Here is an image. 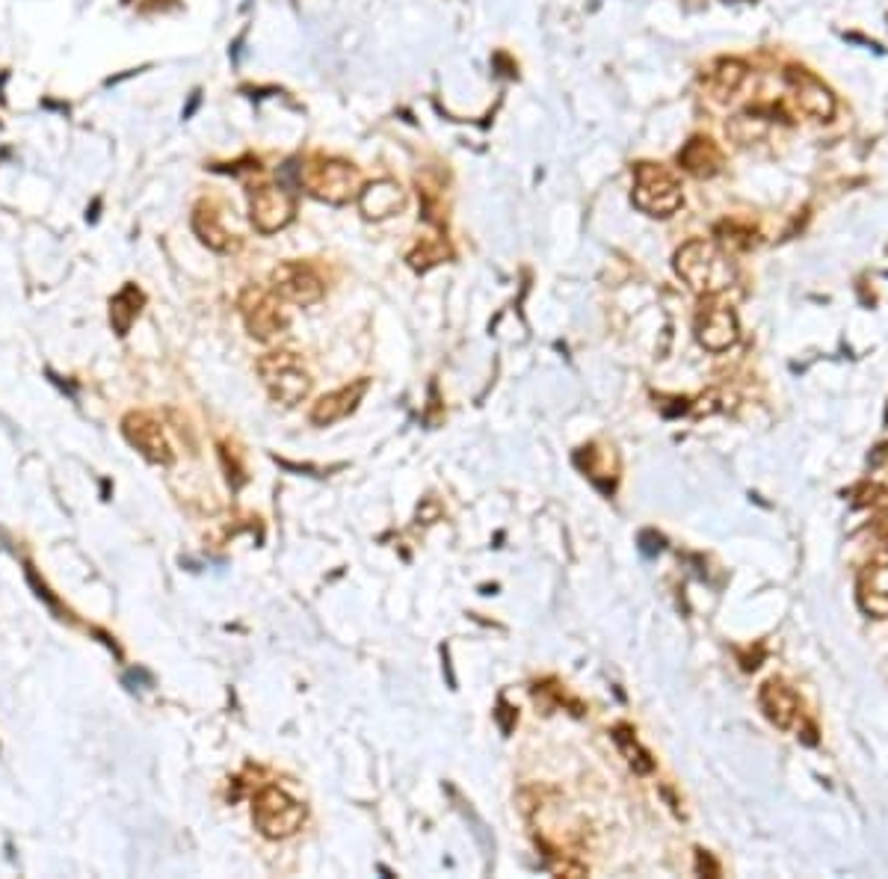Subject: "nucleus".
<instances>
[{"label":"nucleus","mask_w":888,"mask_h":879,"mask_svg":"<svg viewBox=\"0 0 888 879\" xmlns=\"http://www.w3.org/2000/svg\"><path fill=\"white\" fill-rule=\"evenodd\" d=\"M696 341L708 352H726L740 341V324L734 308L720 303L717 297H705L694 324Z\"/></svg>","instance_id":"nucleus-8"},{"label":"nucleus","mask_w":888,"mask_h":879,"mask_svg":"<svg viewBox=\"0 0 888 879\" xmlns=\"http://www.w3.org/2000/svg\"><path fill=\"white\" fill-rule=\"evenodd\" d=\"M438 261H444V246H442V243L424 241L421 246H417V252H412V255H409V264H412L415 269H430L433 264H438Z\"/></svg>","instance_id":"nucleus-23"},{"label":"nucleus","mask_w":888,"mask_h":879,"mask_svg":"<svg viewBox=\"0 0 888 879\" xmlns=\"http://www.w3.org/2000/svg\"><path fill=\"white\" fill-rule=\"evenodd\" d=\"M678 278L685 282L699 297H720L734 282L738 267L720 243L713 241H687L673 258Z\"/></svg>","instance_id":"nucleus-1"},{"label":"nucleus","mask_w":888,"mask_h":879,"mask_svg":"<svg viewBox=\"0 0 888 879\" xmlns=\"http://www.w3.org/2000/svg\"><path fill=\"white\" fill-rule=\"evenodd\" d=\"M237 308H241L246 332L261 343L276 341V338H282L287 332V326H290V317L285 311V299L278 297L273 287H243Z\"/></svg>","instance_id":"nucleus-3"},{"label":"nucleus","mask_w":888,"mask_h":879,"mask_svg":"<svg viewBox=\"0 0 888 879\" xmlns=\"http://www.w3.org/2000/svg\"><path fill=\"white\" fill-rule=\"evenodd\" d=\"M743 81H747V65L740 63V60H722L711 72L713 93L720 95V98H729L731 93H738V86Z\"/></svg>","instance_id":"nucleus-22"},{"label":"nucleus","mask_w":888,"mask_h":879,"mask_svg":"<svg viewBox=\"0 0 888 879\" xmlns=\"http://www.w3.org/2000/svg\"><path fill=\"white\" fill-rule=\"evenodd\" d=\"M258 377L269 398L282 403V406H296L308 398L311 380H308L303 361L296 359L294 352H267L258 359Z\"/></svg>","instance_id":"nucleus-6"},{"label":"nucleus","mask_w":888,"mask_h":879,"mask_svg":"<svg viewBox=\"0 0 888 879\" xmlns=\"http://www.w3.org/2000/svg\"><path fill=\"white\" fill-rule=\"evenodd\" d=\"M726 134H729L738 146H750L755 139H761L768 134V119L759 116V113H743V116H734V119L726 125Z\"/></svg>","instance_id":"nucleus-21"},{"label":"nucleus","mask_w":888,"mask_h":879,"mask_svg":"<svg viewBox=\"0 0 888 879\" xmlns=\"http://www.w3.org/2000/svg\"><path fill=\"white\" fill-rule=\"evenodd\" d=\"M495 717L500 720V729H504V731L512 729V722H516V711H512V708H509V705L504 702V699L498 702V711H495Z\"/></svg>","instance_id":"nucleus-26"},{"label":"nucleus","mask_w":888,"mask_h":879,"mask_svg":"<svg viewBox=\"0 0 888 879\" xmlns=\"http://www.w3.org/2000/svg\"><path fill=\"white\" fill-rule=\"evenodd\" d=\"M856 602L865 616L888 619V560H874L856 578Z\"/></svg>","instance_id":"nucleus-12"},{"label":"nucleus","mask_w":888,"mask_h":879,"mask_svg":"<svg viewBox=\"0 0 888 879\" xmlns=\"http://www.w3.org/2000/svg\"><path fill=\"white\" fill-rule=\"evenodd\" d=\"M121 433H125V438H128L130 445L137 447L139 454L146 456L148 463L155 465L172 463V447H169L163 426H160L151 415H146V412H130V415L121 421Z\"/></svg>","instance_id":"nucleus-11"},{"label":"nucleus","mask_w":888,"mask_h":879,"mask_svg":"<svg viewBox=\"0 0 888 879\" xmlns=\"http://www.w3.org/2000/svg\"><path fill=\"white\" fill-rule=\"evenodd\" d=\"M639 551L646 557H655L664 551V537H657L655 530H646V533H639Z\"/></svg>","instance_id":"nucleus-24"},{"label":"nucleus","mask_w":888,"mask_h":879,"mask_svg":"<svg viewBox=\"0 0 888 879\" xmlns=\"http://www.w3.org/2000/svg\"><path fill=\"white\" fill-rule=\"evenodd\" d=\"M787 81L794 86V98L800 104V110L814 116V119H833L835 116V95L826 89L817 77L800 72H787Z\"/></svg>","instance_id":"nucleus-14"},{"label":"nucleus","mask_w":888,"mask_h":879,"mask_svg":"<svg viewBox=\"0 0 888 879\" xmlns=\"http://www.w3.org/2000/svg\"><path fill=\"white\" fill-rule=\"evenodd\" d=\"M847 498L853 500V507L859 509H870V512H877V516H888V489L882 486V483H856L850 491H847Z\"/></svg>","instance_id":"nucleus-20"},{"label":"nucleus","mask_w":888,"mask_h":879,"mask_svg":"<svg viewBox=\"0 0 888 879\" xmlns=\"http://www.w3.org/2000/svg\"><path fill=\"white\" fill-rule=\"evenodd\" d=\"M364 391H368V380H356L352 385H347V389H338L332 391V394L320 398L315 403V409H311V424L332 426L338 424V421H343V417L356 412V406H359L361 398H364Z\"/></svg>","instance_id":"nucleus-15"},{"label":"nucleus","mask_w":888,"mask_h":879,"mask_svg":"<svg viewBox=\"0 0 888 879\" xmlns=\"http://www.w3.org/2000/svg\"><path fill=\"white\" fill-rule=\"evenodd\" d=\"M631 202L646 216H660L664 220V216H673L681 208L685 195H681V187H678L673 172H666L657 163H637L634 167V195H631Z\"/></svg>","instance_id":"nucleus-5"},{"label":"nucleus","mask_w":888,"mask_h":879,"mask_svg":"<svg viewBox=\"0 0 888 879\" xmlns=\"http://www.w3.org/2000/svg\"><path fill=\"white\" fill-rule=\"evenodd\" d=\"M142 303H146V297L139 294L137 285L125 287L119 297H116L110 303V324H113V329H116L119 335H128L130 324L137 320Z\"/></svg>","instance_id":"nucleus-19"},{"label":"nucleus","mask_w":888,"mask_h":879,"mask_svg":"<svg viewBox=\"0 0 888 879\" xmlns=\"http://www.w3.org/2000/svg\"><path fill=\"white\" fill-rule=\"evenodd\" d=\"M678 163H681V169L690 172V176L711 178L720 172L722 155L708 137H694L685 149L678 151Z\"/></svg>","instance_id":"nucleus-16"},{"label":"nucleus","mask_w":888,"mask_h":879,"mask_svg":"<svg viewBox=\"0 0 888 879\" xmlns=\"http://www.w3.org/2000/svg\"><path fill=\"white\" fill-rule=\"evenodd\" d=\"M252 824L269 841H285L296 835L306 824V805L296 803L294 796L285 794L282 787H264L255 794L252 803Z\"/></svg>","instance_id":"nucleus-2"},{"label":"nucleus","mask_w":888,"mask_h":879,"mask_svg":"<svg viewBox=\"0 0 888 879\" xmlns=\"http://www.w3.org/2000/svg\"><path fill=\"white\" fill-rule=\"evenodd\" d=\"M696 873H708V877H720V865L711 859L708 850H696Z\"/></svg>","instance_id":"nucleus-25"},{"label":"nucleus","mask_w":888,"mask_h":879,"mask_svg":"<svg viewBox=\"0 0 888 879\" xmlns=\"http://www.w3.org/2000/svg\"><path fill=\"white\" fill-rule=\"evenodd\" d=\"M296 199L282 184H261L250 193V220L255 232L276 234L294 223Z\"/></svg>","instance_id":"nucleus-9"},{"label":"nucleus","mask_w":888,"mask_h":879,"mask_svg":"<svg viewBox=\"0 0 888 879\" xmlns=\"http://www.w3.org/2000/svg\"><path fill=\"white\" fill-rule=\"evenodd\" d=\"M269 287L278 297L290 303V306H317L326 294L324 278L317 276V269L303 261H285L269 273Z\"/></svg>","instance_id":"nucleus-7"},{"label":"nucleus","mask_w":888,"mask_h":879,"mask_svg":"<svg viewBox=\"0 0 888 879\" xmlns=\"http://www.w3.org/2000/svg\"><path fill=\"white\" fill-rule=\"evenodd\" d=\"M611 734H613V743L620 746V752L625 755V761H628V767L634 770V773H639V776H648V773L655 770V759H652V752L639 746L637 734H634L631 726H613Z\"/></svg>","instance_id":"nucleus-18"},{"label":"nucleus","mask_w":888,"mask_h":879,"mask_svg":"<svg viewBox=\"0 0 888 879\" xmlns=\"http://www.w3.org/2000/svg\"><path fill=\"white\" fill-rule=\"evenodd\" d=\"M299 184L306 187L308 195H315L326 204H347L361 193L359 169L347 160H315L308 167H299Z\"/></svg>","instance_id":"nucleus-4"},{"label":"nucleus","mask_w":888,"mask_h":879,"mask_svg":"<svg viewBox=\"0 0 888 879\" xmlns=\"http://www.w3.org/2000/svg\"><path fill=\"white\" fill-rule=\"evenodd\" d=\"M193 232L213 252H229L234 246L232 234L225 232V225L220 223V213L213 211L211 204L202 202L193 211Z\"/></svg>","instance_id":"nucleus-17"},{"label":"nucleus","mask_w":888,"mask_h":879,"mask_svg":"<svg viewBox=\"0 0 888 879\" xmlns=\"http://www.w3.org/2000/svg\"><path fill=\"white\" fill-rule=\"evenodd\" d=\"M759 705L776 729L791 731L803 726V702L785 678H768L759 690Z\"/></svg>","instance_id":"nucleus-10"},{"label":"nucleus","mask_w":888,"mask_h":879,"mask_svg":"<svg viewBox=\"0 0 888 879\" xmlns=\"http://www.w3.org/2000/svg\"><path fill=\"white\" fill-rule=\"evenodd\" d=\"M403 208H406V193H403V187H400L398 181L382 178V181H373V184L361 187L359 211L364 220L380 223V220H389V216L400 213Z\"/></svg>","instance_id":"nucleus-13"}]
</instances>
